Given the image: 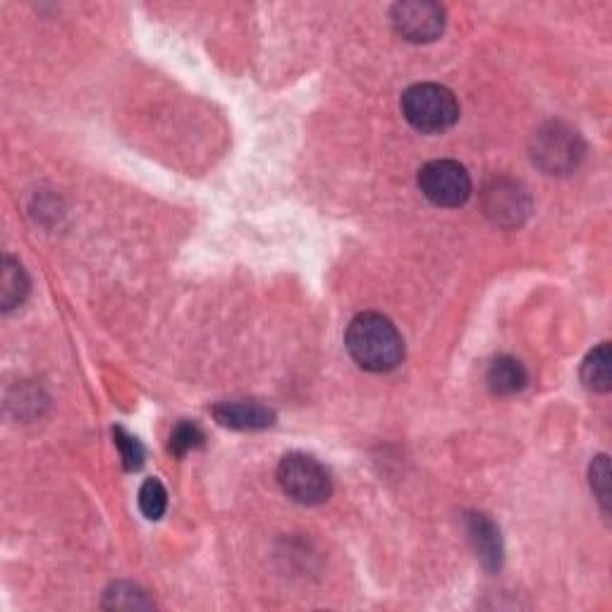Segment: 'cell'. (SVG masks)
<instances>
[{"mask_svg":"<svg viewBox=\"0 0 612 612\" xmlns=\"http://www.w3.org/2000/svg\"><path fill=\"white\" fill-rule=\"evenodd\" d=\"M350 357L364 371H393L405 359V340L390 318L381 314H359L345 335Z\"/></svg>","mask_w":612,"mask_h":612,"instance_id":"6da1fadb","label":"cell"},{"mask_svg":"<svg viewBox=\"0 0 612 612\" xmlns=\"http://www.w3.org/2000/svg\"><path fill=\"white\" fill-rule=\"evenodd\" d=\"M393 24L402 39L412 44L436 41L445 29V12L440 5L428 0H407L393 8Z\"/></svg>","mask_w":612,"mask_h":612,"instance_id":"5b68a950","label":"cell"},{"mask_svg":"<svg viewBox=\"0 0 612 612\" xmlns=\"http://www.w3.org/2000/svg\"><path fill=\"white\" fill-rule=\"evenodd\" d=\"M610 469H608V457H598L596 462L591 464V488L596 491L598 500H601V505L608 510V498H610Z\"/></svg>","mask_w":612,"mask_h":612,"instance_id":"e0dca14e","label":"cell"},{"mask_svg":"<svg viewBox=\"0 0 612 612\" xmlns=\"http://www.w3.org/2000/svg\"><path fill=\"white\" fill-rule=\"evenodd\" d=\"M213 416L218 419V424L235 428V431H259V428L271 426L275 419L271 407L254 400L223 402V405L213 407Z\"/></svg>","mask_w":612,"mask_h":612,"instance_id":"52a82bcc","label":"cell"},{"mask_svg":"<svg viewBox=\"0 0 612 612\" xmlns=\"http://www.w3.org/2000/svg\"><path fill=\"white\" fill-rule=\"evenodd\" d=\"M486 381L488 388H491L495 395H514L519 393V390H524L529 378H526L522 361H517L514 357H498L488 366Z\"/></svg>","mask_w":612,"mask_h":612,"instance_id":"9c48e42d","label":"cell"},{"mask_svg":"<svg viewBox=\"0 0 612 612\" xmlns=\"http://www.w3.org/2000/svg\"><path fill=\"white\" fill-rule=\"evenodd\" d=\"M581 153H584V146H581L577 132L562 125H550L548 130L538 134L534 158L548 173H569L572 168H577Z\"/></svg>","mask_w":612,"mask_h":612,"instance_id":"8992f818","label":"cell"},{"mask_svg":"<svg viewBox=\"0 0 612 612\" xmlns=\"http://www.w3.org/2000/svg\"><path fill=\"white\" fill-rule=\"evenodd\" d=\"M168 507V493H165L163 483L158 479H146L142 491H139V510L144 512L146 519L156 522L165 514Z\"/></svg>","mask_w":612,"mask_h":612,"instance_id":"7c38bea8","label":"cell"},{"mask_svg":"<svg viewBox=\"0 0 612 612\" xmlns=\"http://www.w3.org/2000/svg\"><path fill=\"white\" fill-rule=\"evenodd\" d=\"M201 445H204V431H201L197 424H192V421H182V424H177L173 433H170V450H173L177 457L187 455V452L197 450Z\"/></svg>","mask_w":612,"mask_h":612,"instance_id":"4fadbf2b","label":"cell"},{"mask_svg":"<svg viewBox=\"0 0 612 612\" xmlns=\"http://www.w3.org/2000/svg\"><path fill=\"white\" fill-rule=\"evenodd\" d=\"M108 608H151V601H146L144 591H139L137 586L130 584H118L113 591H108L106 598Z\"/></svg>","mask_w":612,"mask_h":612,"instance_id":"9a60e30c","label":"cell"},{"mask_svg":"<svg viewBox=\"0 0 612 612\" xmlns=\"http://www.w3.org/2000/svg\"><path fill=\"white\" fill-rule=\"evenodd\" d=\"M402 113L414 130L440 134L459 120V103L455 94L440 84H416L402 96Z\"/></svg>","mask_w":612,"mask_h":612,"instance_id":"7a4b0ae2","label":"cell"},{"mask_svg":"<svg viewBox=\"0 0 612 612\" xmlns=\"http://www.w3.org/2000/svg\"><path fill=\"white\" fill-rule=\"evenodd\" d=\"M581 381L593 393H608L610 390V347L603 342L596 347L589 357H586L584 366H581Z\"/></svg>","mask_w":612,"mask_h":612,"instance_id":"8fae6325","label":"cell"},{"mask_svg":"<svg viewBox=\"0 0 612 612\" xmlns=\"http://www.w3.org/2000/svg\"><path fill=\"white\" fill-rule=\"evenodd\" d=\"M113 436H115V445H118L125 469L127 471H137L139 467H142V464H144L142 443H139V440L134 438L132 433H127L122 426L113 428Z\"/></svg>","mask_w":612,"mask_h":612,"instance_id":"5bb4252c","label":"cell"},{"mask_svg":"<svg viewBox=\"0 0 612 612\" xmlns=\"http://www.w3.org/2000/svg\"><path fill=\"white\" fill-rule=\"evenodd\" d=\"M421 194L436 206H462L471 194V177L457 161H431L419 170Z\"/></svg>","mask_w":612,"mask_h":612,"instance_id":"277c9868","label":"cell"},{"mask_svg":"<svg viewBox=\"0 0 612 612\" xmlns=\"http://www.w3.org/2000/svg\"><path fill=\"white\" fill-rule=\"evenodd\" d=\"M280 488L299 505H321L333 493V479L316 457L304 452L285 455L278 464Z\"/></svg>","mask_w":612,"mask_h":612,"instance_id":"3957f363","label":"cell"},{"mask_svg":"<svg viewBox=\"0 0 612 612\" xmlns=\"http://www.w3.org/2000/svg\"><path fill=\"white\" fill-rule=\"evenodd\" d=\"M467 531L483 567L498 569L503 562V541H500V531L495 529L491 519L486 514H469Z\"/></svg>","mask_w":612,"mask_h":612,"instance_id":"ba28073f","label":"cell"},{"mask_svg":"<svg viewBox=\"0 0 612 612\" xmlns=\"http://www.w3.org/2000/svg\"><path fill=\"white\" fill-rule=\"evenodd\" d=\"M29 295V280L27 273L22 271V266L17 261H12L10 256L3 259V280H0V302L3 309L10 311L17 304H22Z\"/></svg>","mask_w":612,"mask_h":612,"instance_id":"30bf717a","label":"cell"},{"mask_svg":"<svg viewBox=\"0 0 612 612\" xmlns=\"http://www.w3.org/2000/svg\"><path fill=\"white\" fill-rule=\"evenodd\" d=\"M488 211L495 213V218L498 216L517 218L519 213L526 211V208L519 204V192H514V189H503L498 185V189L491 192V204H488Z\"/></svg>","mask_w":612,"mask_h":612,"instance_id":"2e32d148","label":"cell"}]
</instances>
